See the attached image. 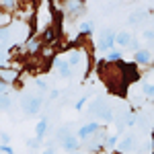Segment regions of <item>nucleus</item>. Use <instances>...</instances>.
<instances>
[{"mask_svg": "<svg viewBox=\"0 0 154 154\" xmlns=\"http://www.w3.org/2000/svg\"><path fill=\"white\" fill-rule=\"evenodd\" d=\"M54 21H56V17H54L51 2H48V0L37 2L35 17H33V21H31V29H33L35 37H41L48 29H51V27H54Z\"/></svg>", "mask_w": 154, "mask_h": 154, "instance_id": "1", "label": "nucleus"}, {"mask_svg": "<svg viewBox=\"0 0 154 154\" xmlns=\"http://www.w3.org/2000/svg\"><path fill=\"white\" fill-rule=\"evenodd\" d=\"M66 62L70 66L72 74L74 72H86L88 70V60H86V51L82 48H72L66 56Z\"/></svg>", "mask_w": 154, "mask_h": 154, "instance_id": "2", "label": "nucleus"}, {"mask_svg": "<svg viewBox=\"0 0 154 154\" xmlns=\"http://www.w3.org/2000/svg\"><path fill=\"white\" fill-rule=\"evenodd\" d=\"M41 105H43V99H41V95L27 93V95L21 99V109H23L25 115H35V113H39Z\"/></svg>", "mask_w": 154, "mask_h": 154, "instance_id": "3", "label": "nucleus"}, {"mask_svg": "<svg viewBox=\"0 0 154 154\" xmlns=\"http://www.w3.org/2000/svg\"><path fill=\"white\" fill-rule=\"evenodd\" d=\"M19 78H21V70H19L14 64L0 68V82H2V84H6V86H12V84L19 82Z\"/></svg>", "mask_w": 154, "mask_h": 154, "instance_id": "4", "label": "nucleus"}, {"mask_svg": "<svg viewBox=\"0 0 154 154\" xmlns=\"http://www.w3.org/2000/svg\"><path fill=\"white\" fill-rule=\"evenodd\" d=\"M121 76H123V82L130 86L131 82H138L140 78H142V72H140V68L131 62V64H123L121 62Z\"/></svg>", "mask_w": 154, "mask_h": 154, "instance_id": "5", "label": "nucleus"}, {"mask_svg": "<svg viewBox=\"0 0 154 154\" xmlns=\"http://www.w3.org/2000/svg\"><path fill=\"white\" fill-rule=\"evenodd\" d=\"M115 31L113 29H105V31H101V35H99V41H97V45H99V49L101 51H113V48H115Z\"/></svg>", "mask_w": 154, "mask_h": 154, "instance_id": "6", "label": "nucleus"}, {"mask_svg": "<svg viewBox=\"0 0 154 154\" xmlns=\"http://www.w3.org/2000/svg\"><path fill=\"white\" fill-rule=\"evenodd\" d=\"M105 140H107L105 131L103 130L97 131L93 138L86 140V150H88V152H101V150H105Z\"/></svg>", "mask_w": 154, "mask_h": 154, "instance_id": "7", "label": "nucleus"}, {"mask_svg": "<svg viewBox=\"0 0 154 154\" xmlns=\"http://www.w3.org/2000/svg\"><path fill=\"white\" fill-rule=\"evenodd\" d=\"M103 130V125L101 123H97V121H91V123H86V125H82L80 130H78V140L80 142H86L88 138H93L97 131Z\"/></svg>", "mask_w": 154, "mask_h": 154, "instance_id": "8", "label": "nucleus"}, {"mask_svg": "<svg viewBox=\"0 0 154 154\" xmlns=\"http://www.w3.org/2000/svg\"><path fill=\"white\" fill-rule=\"evenodd\" d=\"M86 4L82 0H64V14H70V17H76V14H82Z\"/></svg>", "mask_w": 154, "mask_h": 154, "instance_id": "9", "label": "nucleus"}, {"mask_svg": "<svg viewBox=\"0 0 154 154\" xmlns=\"http://www.w3.org/2000/svg\"><path fill=\"white\" fill-rule=\"evenodd\" d=\"M117 148H119V154H128V152H131V150H136V148H138L136 136H134V134L123 136V138H121V142L117 144Z\"/></svg>", "mask_w": 154, "mask_h": 154, "instance_id": "10", "label": "nucleus"}, {"mask_svg": "<svg viewBox=\"0 0 154 154\" xmlns=\"http://www.w3.org/2000/svg\"><path fill=\"white\" fill-rule=\"evenodd\" d=\"M51 66L56 68V72H58L60 78H70V76H72L70 66H68V62H66L64 58H58V56H56V60L51 62Z\"/></svg>", "mask_w": 154, "mask_h": 154, "instance_id": "11", "label": "nucleus"}, {"mask_svg": "<svg viewBox=\"0 0 154 154\" xmlns=\"http://www.w3.org/2000/svg\"><path fill=\"white\" fill-rule=\"evenodd\" d=\"M148 19H150V12H146V11H134L130 14V19H128V23H130L131 27H142V25L148 23Z\"/></svg>", "mask_w": 154, "mask_h": 154, "instance_id": "12", "label": "nucleus"}, {"mask_svg": "<svg viewBox=\"0 0 154 154\" xmlns=\"http://www.w3.org/2000/svg\"><path fill=\"white\" fill-rule=\"evenodd\" d=\"M134 64L140 68V66H150L152 64V54H150V49H140V51H136L134 54Z\"/></svg>", "mask_w": 154, "mask_h": 154, "instance_id": "13", "label": "nucleus"}, {"mask_svg": "<svg viewBox=\"0 0 154 154\" xmlns=\"http://www.w3.org/2000/svg\"><path fill=\"white\" fill-rule=\"evenodd\" d=\"M41 48H43L41 37H29V41L25 43V51H27V54H31V56H39Z\"/></svg>", "mask_w": 154, "mask_h": 154, "instance_id": "14", "label": "nucleus"}, {"mask_svg": "<svg viewBox=\"0 0 154 154\" xmlns=\"http://www.w3.org/2000/svg\"><path fill=\"white\" fill-rule=\"evenodd\" d=\"M103 105H105V99H103V97H97V99H93V101L88 103V109H86V115H88V117H97Z\"/></svg>", "mask_w": 154, "mask_h": 154, "instance_id": "15", "label": "nucleus"}, {"mask_svg": "<svg viewBox=\"0 0 154 154\" xmlns=\"http://www.w3.org/2000/svg\"><path fill=\"white\" fill-rule=\"evenodd\" d=\"M99 119H103L105 123H109V121H113L115 119V109H113V105H109L105 101V105L101 107V111H99V115H97Z\"/></svg>", "mask_w": 154, "mask_h": 154, "instance_id": "16", "label": "nucleus"}, {"mask_svg": "<svg viewBox=\"0 0 154 154\" xmlns=\"http://www.w3.org/2000/svg\"><path fill=\"white\" fill-rule=\"evenodd\" d=\"M56 54H58V48H56V45H43L41 51H39V60H43V62H54V60H56Z\"/></svg>", "mask_w": 154, "mask_h": 154, "instance_id": "17", "label": "nucleus"}, {"mask_svg": "<svg viewBox=\"0 0 154 154\" xmlns=\"http://www.w3.org/2000/svg\"><path fill=\"white\" fill-rule=\"evenodd\" d=\"M62 148L64 150H68V152H78V148H80V140H78V136H74L72 134L70 138H66L64 142H62Z\"/></svg>", "mask_w": 154, "mask_h": 154, "instance_id": "18", "label": "nucleus"}, {"mask_svg": "<svg viewBox=\"0 0 154 154\" xmlns=\"http://www.w3.org/2000/svg\"><path fill=\"white\" fill-rule=\"evenodd\" d=\"M19 6H21V0H0V8L4 12H8V14H17L19 11Z\"/></svg>", "mask_w": 154, "mask_h": 154, "instance_id": "19", "label": "nucleus"}, {"mask_svg": "<svg viewBox=\"0 0 154 154\" xmlns=\"http://www.w3.org/2000/svg\"><path fill=\"white\" fill-rule=\"evenodd\" d=\"M131 39H134V37H131L130 31H117V35H115V45H119V48H128Z\"/></svg>", "mask_w": 154, "mask_h": 154, "instance_id": "20", "label": "nucleus"}, {"mask_svg": "<svg viewBox=\"0 0 154 154\" xmlns=\"http://www.w3.org/2000/svg\"><path fill=\"white\" fill-rule=\"evenodd\" d=\"M93 31H95V21H82V23L78 25V33H80V37L93 35Z\"/></svg>", "mask_w": 154, "mask_h": 154, "instance_id": "21", "label": "nucleus"}, {"mask_svg": "<svg viewBox=\"0 0 154 154\" xmlns=\"http://www.w3.org/2000/svg\"><path fill=\"white\" fill-rule=\"evenodd\" d=\"M70 136H72V125H62V128L56 131V136H54V142L58 140V142L62 144L66 138H70Z\"/></svg>", "mask_w": 154, "mask_h": 154, "instance_id": "22", "label": "nucleus"}, {"mask_svg": "<svg viewBox=\"0 0 154 154\" xmlns=\"http://www.w3.org/2000/svg\"><path fill=\"white\" fill-rule=\"evenodd\" d=\"M48 128H49V125H48V119L43 117V119H41V121L35 125V138H37V140H43V138H45Z\"/></svg>", "mask_w": 154, "mask_h": 154, "instance_id": "23", "label": "nucleus"}, {"mask_svg": "<svg viewBox=\"0 0 154 154\" xmlns=\"http://www.w3.org/2000/svg\"><path fill=\"white\" fill-rule=\"evenodd\" d=\"M136 125H138L140 130H148V125H150V115H148V113H136Z\"/></svg>", "mask_w": 154, "mask_h": 154, "instance_id": "24", "label": "nucleus"}, {"mask_svg": "<svg viewBox=\"0 0 154 154\" xmlns=\"http://www.w3.org/2000/svg\"><path fill=\"white\" fill-rule=\"evenodd\" d=\"M121 60H123V54L117 51V49H113V51H109L105 56V62L107 64H121Z\"/></svg>", "mask_w": 154, "mask_h": 154, "instance_id": "25", "label": "nucleus"}, {"mask_svg": "<svg viewBox=\"0 0 154 154\" xmlns=\"http://www.w3.org/2000/svg\"><path fill=\"white\" fill-rule=\"evenodd\" d=\"M11 25H12V14H8V12H4L0 8V29H6Z\"/></svg>", "mask_w": 154, "mask_h": 154, "instance_id": "26", "label": "nucleus"}, {"mask_svg": "<svg viewBox=\"0 0 154 154\" xmlns=\"http://www.w3.org/2000/svg\"><path fill=\"white\" fill-rule=\"evenodd\" d=\"M12 41V33H11V27H6V29H0V43H8Z\"/></svg>", "mask_w": 154, "mask_h": 154, "instance_id": "27", "label": "nucleus"}, {"mask_svg": "<svg viewBox=\"0 0 154 154\" xmlns=\"http://www.w3.org/2000/svg\"><path fill=\"white\" fill-rule=\"evenodd\" d=\"M142 95L146 97V99H154V84L144 82L142 84Z\"/></svg>", "mask_w": 154, "mask_h": 154, "instance_id": "28", "label": "nucleus"}, {"mask_svg": "<svg viewBox=\"0 0 154 154\" xmlns=\"http://www.w3.org/2000/svg\"><path fill=\"white\" fill-rule=\"evenodd\" d=\"M11 105H12V101H11V97L8 95H0V109H11Z\"/></svg>", "mask_w": 154, "mask_h": 154, "instance_id": "29", "label": "nucleus"}, {"mask_svg": "<svg viewBox=\"0 0 154 154\" xmlns=\"http://www.w3.org/2000/svg\"><path fill=\"white\" fill-rule=\"evenodd\" d=\"M117 134H113V136H107V140H105V148H115V146H117Z\"/></svg>", "mask_w": 154, "mask_h": 154, "instance_id": "30", "label": "nucleus"}, {"mask_svg": "<svg viewBox=\"0 0 154 154\" xmlns=\"http://www.w3.org/2000/svg\"><path fill=\"white\" fill-rule=\"evenodd\" d=\"M11 56H8V51H0V68H4V66H11Z\"/></svg>", "mask_w": 154, "mask_h": 154, "instance_id": "31", "label": "nucleus"}, {"mask_svg": "<svg viewBox=\"0 0 154 154\" xmlns=\"http://www.w3.org/2000/svg\"><path fill=\"white\" fill-rule=\"evenodd\" d=\"M41 140H37V138H31V140H27V146H29V148H31V150H35V148H39V146H41Z\"/></svg>", "mask_w": 154, "mask_h": 154, "instance_id": "32", "label": "nucleus"}, {"mask_svg": "<svg viewBox=\"0 0 154 154\" xmlns=\"http://www.w3.org/2000/svg\"><path fill=\"white\" fill-rule=\"evenodd\" d=\"M128 48H130L131 51H134V54H136V51H140V49H142V48H140V41H138V39H136V37H134V39H131V41H130V45H128Z\"/></svg>", "mask_w": 154, "mask_h": 154, "instance_id": "33", "label": "nucleus"}, {"mask_svg": "<svg viewBox=\"0 0 154 154\" xmlns=\"http://www.w3.org/2000/svg\"><path fill=\"white\" fill-rule=\"evenodd\" d=\"M86 101H88V95L80 97V99L76 101V109H78V111H82V109H84V105H86Z\"/></svg>", "mask_w": 154, "mask_h": 154, "instance_id": "34", "label": "nucleus"}, {"mask_svg": "<svg viewBox=\"0 0 154 154\" xmlns=\"http://www.w3.org/2000/svg\"><path fill=\"white\" fill-rule=\"evenodd\" d=\"M35 88H37V91H48V82L37 78V80H35Z\"/></svg>", "mask_w": 154, "mask_h": 154, "instance_id": "35", "label": "nucleus"}, {"mask_svg": "<svg viewBox=\"0 0 154 154\" xmlns=\"http://www.w3.org/2000/svg\"><path fill=\"white\" fill-rule=\"evenodd\" d=\"M0 154H14V150L6 144H0Z\"/></svg>", "mask_w": 154, "mask_h": 154, "instance_id": "36", "label": "nucleus"}, {"mask_svg": "<svg viewBox=\"0 0 154 154\" xmlns=\"http://www.w3.org/2000/svg\"><path fill=\"white\" fill-rule=\"evenodd\" d=\"M0 142L8 146V142H11V134H6V131H0Z\"/></svg>", "mask_w": 154, "mask_h": 154, "instance_id": "37", "label": "nucleus"}, {"mask_svg": "<svg viewBox=\"0 0 154 154\" xmlns=\"http://www.w3.org/2000/svg\"><path fill=\"white\" fill-rule=\"evenodd\" d=\"M144 39L146 41H154V29H146L144 31Z\"/></svg>", "mask_w": 154, "mask_h": 154, "instance_id": "38", "label": "nucleus"}, {"mask_svg": "<svg viewBox=\"0 0 154 154\" xmlns=\"http://www.w3.org/2000/svg\"><path fill=\"white\" fill-rule=\"evenodd\" d=\"M8 88H11V86H6V84L0 82V95H8Z\"/></svg>", "mask_w": 154, "mask_h": 154, "instance_id": "39", "label": "nucleus"}, {"mask_svg": "<svg viewBox=\"0 0 154 154\" xmlns=\"http://www.w3.org/2000/svg\"><path fill=\"white\" fill-rule=\"evenodd\" d=\"M41 154H56V150H54V148H45Z\"/></svg>", "mask_w": 154, "mask_h": 154, "instance_id": "40", "label": "nucleus"}, {"mask_svg": "<svg viewBox=\"0 0 154 154\" xmlns=\"http://www.w3.org/2000/svg\"><path fill=\"white\" fill-rule=\"evenodd\" d=\"M49 97H51V99H58V97H60V91H51V95H49Z\"/></svg>", "mask_w": 154, "mask_h": 154, "instance_id": "41", "label": "nucleus"}, {"mask_svg": "<svg viewBox=\"0 0 154 154\" xmlns=\"http://www.w3.org/2000/svg\"><path fill=\"white\" fill-rule=\"evenodd\" d=\"M150 66H152V68H154V60H152V64H150Z\"/></svg>", "mask_w": 154, "mask_h": 154, "instance_id": "42", "label": "nucleus"}, {"mask_svg": "<svg viewBox=\"0 0 154 154\" xmlns=\"http://www.w3.org/2000/svg\"><path fill=\"white\" fill-rule=\"evenodd\" d=\"M117 154H119V152H117Z\"/></svg>", "mask_w": 154, "mask_h": 154, "instance_id": "43", "label": "nucleus"}]
</instances>
